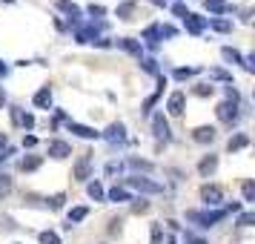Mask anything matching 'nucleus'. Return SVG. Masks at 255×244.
I'll return each instance as SVG.
<instances>
[{
    "instance_id": "obj_43",
    "label": "nucleus",
    "mask_w": 255,
    "mask_h": 244,
    "mask_svg": "<svg viewBox=\"0 0 255 244\" xmlns=\"http://www.w3.org/2000/svg\"><path fill=\"white\" fill-rule=\"evenodd\" d=\"M106 173H109V175L121 173V164H106Z\"/></svg>"
},
{
    "instance_id": "obj_1",
    "label": "nucleus",
    "mask_w": 255,
    "mask_h": 244,
    "mask_svg": "<svg viewBox=\"0 0 255 244\" xmlns=\"http://www.w3.org/2000/svg\"><path fill=\"white\" fill-rule=\"evenodd\" d=\"M186 219H189V221H198L201 227H212V224H218L221 219H227V210H209V213H186Z\"/></svg>"
},
{
    "instance_id": "obj_46",
    "label": "nucleus",
    "mask_w": 255,
    "mask_h": 244,
    "mask_svg": "<svg viewBox=\"0 0 255 244\" xmlns=\"http://www.w3.org/2000/svg\"><path fill=\"white\" fill-rule=\"evenodd\" d=\"M175 14H178V17H181V20H184V17H186V14H189V12H186L184 6H175Z\"/></svg>"
},
{
    "instance_id": "obj_48",
    "label": "nucleus",
    "mask_w": 255,
    "mask_h": 244,
    "mask_svg": "<svg viewBox=\"0 0 255 244\" xmlns=\"http://www.w3.org/2000/svg\"><path fill=\"white\" fill-rule=\"evenodd\" d=\"M3 104H6V92H3V86H0V109H3Z\"/></svg>"
},
{
    "instance_id": "obj_10",
    "label": "nucleus",
    "mask_w": 255,
    "mask_h": 244,
    "mask_svg": "<svg viewBox=\"0 0 255 244\" xmlns=\"http://www.w3.org/2000/svg\"><path fill=\"white\" fill-rule=\"evenodd\" d=\"M192 141L195 144H212L215 141V127H198L192 132Z\"/></svg>"
},
{
    "instance_id": "obj_40",
    "label": "nucleus",
    "mask_w": 255,
    "mask_h": 244,
    "mask_svg": "<svg viewBox=\"0 0 255 244\" xmlns=\"http://www.w3.org/2000/svg\"><path fill=\"white\" fill-rule=\"evenodd\" d=\"M212 78H218V81H230V75H227L224 69H215L212 72Z\"/></svg>"
},
{
    "instance_id": "obj_23",
    "label": "nucleus",
    "mask_w": 255,
    "mask_h": 244,
    "mask_svg": "<svg viewBox=\"0 0 255 244\" xmlns=\"http://www.w3.org/2000/svg\"><path fill=\"white\" fill-rule=\"evenodd\" d=\"M247 144H250V138H247V135H235V138H230V144H227V147H230V152H235V150H244Z\"/></svg>"
},
{
    "instance_id": "obj_35",
    "label": "nucleus",
    "mask_w": 255,
    "mask_h": 244,
    "mask_svg": "<svg viewBox=\"0 0 255 244\" xmlns=\"http://www.w3.org/2000/svg\"><path fill=\"white\" fill-rule=\"evenodd\" d=\"M253 221H255V213H241V216H238V224H241V227H250Z\"/></svg>"
},
{
    "instance_id": "obj_30",
    "label": "nucleus",
    "mask_w": 255,
    "mask_h": 244,
    "mask_svg": "<svg viewBox=\"0 0 255 244\" xmlns=\"http://www.w3.org/2000/svg\"><path fill=\"white\" fill-rule=\"evenodd\" d=\"M9 190H12V178L9 175H0V198L9 196Z\"/></svg>"
},
{
    "instance_id": "obj_47",
    "label": "nucleus",
    "mask_w": 255,
    "mask_h": 244,
    "mask_svg": "<svg viewBox=\"0 0 255 244\" xmlns=\"http://www.w3.org/2000/svg\"><path fill=\"white\" fill-rule=\"evenodd\" d=\"M186 242H189V244H207L204 239H195V236H186Z\"/></svg>"
},
{
    "instance_id": "obj_16",
    "label": "nucleus",
    "mask_w": 255,
    "mask_h": 244,
    "mask_svg": "<svg viewBox=\"0 0 255 244\" xmlns=\"http://www.w3.org/2000/svg\"><path fill=\"white\" fill-rule=\"evenodd\" d=\"M143 40H146V43H149V46L155 49V46H158V40H161V26H158V23H152L149 29L143 32Z\"/></svg>"
},
{
    "instance_id": "obj_45",
    "label": "nucleus",
    "mask_w": 255,
    "mask_h": 244,
    "mask_svg": "<svg viewBox=\"0 0 255 244\" xmlns=\"http://www.w3.org/2000/svg\"><path fill=\"white\" fill-rule=\"evenodd\" d=\"M35 144H37L35 135H26V138H23V147H35Z\"/></svg>"
},
{
    "instance_id": "obj_52",
    "label": "nucleus",
    "mask_w": 255,
    "mask_h": 244,
    "mask_svg": "<svg viewBox=\"0 0 255 244\" xmlns=\"http://www.w3.org/2000/svg\"><path fill=\"white\" fill-rule=\"evenodd\" d=\"M3 3H14V0H3Z\"/></svg>"
},
{
    "instance_id": "obj_6",
    "label": "nucleus",
    "mask_w": 255,
    "mask_h": 244,
    "mask_svg": "<svg viewBox=\"0 0 255 244\" xmlns=\"http://www.w3.org/2000/svg\"><path fill=\"white\" fill-rule=\"evenodd\" d=\"M184 23H186V32H189V35H201V32L207 29V17H198V14L189 12L184 17Z\"/></svg>"
},
{
    "instance_id": "obj_51",
    "label": "nucleus",
    "mask_w": 255,
    "mask_h": 244,
    "mask_svg": "<svg viewBox=\"0 0 255 244\" xmlns=\"http://www.w3.org/2000/svg\"><path fill=\"white\" fill-rule=\"evenodd\" d=\"M166 244H175V239H169V242H166Z\"/></svg>"
},
{
    "instance_id": "obj_17",
    "label": "nucleus",
    "mask_w": 255,
    "mask_h": 244,
    "mask_svg": "<svg viewBox=\"0 0 255 244\" xmlns=\"http://www.w3.org/2000/svg\"><path fill=\"white\" fill-rule=\"evenodd\" d=\"M55 6H58L60 12H66L69 17H78V14H81V9H78L72 0H55Z\"/></svg>"
},
{
    "instance_id": "obj_33",
    "label": "nucleus",
    "mask_w": 255,
    "mask_h": 244,
    "mask_svg": "<svg viewBox=\"0 0 255 244\" xmlns=\"http://www.w3.org/2000/svg\"><path fill=\"white\" fill-rule=\"evenodd\" d=\"M212 89H215V86H209V83H198V86H195V95L207 98V95H212Z\"/></svg>"
},
{
    "instance_id": "obj_8",
    "label": "nucleus",
    "mask_w": 255,
    "mask_h": 244,
    "mask_svg": "<svg viewBox=\"0 0 255 244\" xmlns=\"http://www.w3.org/2000/svg\"><path fill=\"white\" fill-rule=\"evenodd\" d=\"M184 92H172L169 95V101H166V109H169V115H184Z\"/></svg>"
},
{
    "instance_id": "obj_15",
    "label": "nucleus",
    "mask_w": 255,
    "mask_h": 244,
    "mask_svg": "<svg viewBox=\"0 0 255 244\" xmlns=\"http://www.w3.org/2000/svg\"><path fill=\"white\" fill-rule=\"evenodd\" d=\"M12 121L17 124V127H23V129L35 127V118L29 115V112H20V109H12Z\"/></svg>"
},
{
    "instance_id": "obj_24",
    "label": "nucleus",
    "mask_w": 255,
    "mask_h": 244,
    "mask_svg": "<svg viewBox=\"0 0 255 244\" xmlns=\"http://www.w3.org/2000/svg\"><path fill=\"white\" fill-rule=\"evenodd\" d=\"M221 55H224V58H227V60H232V63H241V52H238V49H232V46H224V49H221Z\"/></svg>"
},
{
    "instance_id": "obj_31",
    "label": "nucleus",
    "mask_w": 255,
    "mask_h": 244,
    "mask_svg": "<svg viewBox=\"0 0 255 244\" xmlns=\"http://www.w3.org/2000/svg\"><path fill=\"white\" fill-rule=\"evenodd\" d=\"M146 210H149V201H143V198L132 201V213H146Z\"/></svg>"
},
{
    "instance_id": "obj_41",
    "label": "nucleus",
    "mask_w": 255,
    "mask_h": 244,
    "mask_svg": "<svg viewBox=\"0 0 255 244\" xmlns=\"http://www.w3.org/2000/svg\"><path fill=\"white\" fill-rule=\"evenodd\" d=\"M244 66H247V72L255 69V58H253V55H250V58H244Z\"/></svg>"
},
{
    "instance_id": "obj_5",
    "label": "nucleus",
    "mask_w": 255,
    "mask_h": 244,
    "mask_svg": "<svg viewBox=\"0 0 255 244\" xmlns=\"http://www.w3.org/2000/svg\"><path fill=\"white\" fill-rule=\"evenodd\" d=\"M215 115L221 118V121H224V124H235V121H238V106L232 104V101H224V104H218V109H215Z\"/></svg>"
},
{
    "instance_id": "obj_18",
    "label": "nucleus",
    "mask_w": 255,
    "mask_h": 244,
    "mask_svg": "<svg viewBox=\"0 0 255 244\" xmlns=\"http://www.w3.org/2000/svg\"><path fill=\"white\" fill-rule=\"evenodd\" d=\"M118 46L127 49V52H132V55H138V58H140V43H138V40H132V37H121V40H118Z\"/></svg>"
},
{
    "instance_id": "obj_7",
    "label": "nucleus",
    "mask_w": 255,
    "mask_h": 244,
    "mask_svg": "<svg viewBox=\"0 0 255 244\" xmlns=\"http://www.w3.org/2000/svg\"><path fill=\"white\" fill-rule=\"evenodd\" d=\"M215 170H218V155H204L201 164H198V173L204 175V178H209Z\"/></svg>"
},
{
    "instance_id": "obj_37",
    "label": "nucleus",
    "mask_w": 255,
    "mask_h": 244,
    "mask_svg": "<svg viewBox=\"0 0 255 244\" xmlns=\"http://www.w3.org/2000/svg\"><path fill=\"white\" fill-rule=\"evenodd\" d=\"M227 98H230L232 104H238V89H235L232 83H230V86H227Z\"/></svg>"
},
{
    "instance_id": "obj_28",
    "label": "nucleus",
    "mask_w": 255,
    "mask_h": 244,
    "mask_svg": "<svg viewBox=\"0 0 255 244\" xmlns=\"http://www.w3.org/2000/svg\"><path fill=\"white\" fill-rule=\"evenodd\" d=\"M132 12H135V3H132V0L118 6V17H124V20H129V14H132Z\"/></svg>"
},
{
    "instance_id": "obj_20",
    "label": "nucleus",
    "mask_w": 255,
    "mask_h": 244,
    "mask_svg": "<svg viewBox=\"0 0 255 244\" xmlns=\"http://www.w3.org/2000/svg\"><path fill=\"white\" fill-rule=\"evenodd\" d=\"M204 6H207L209 12H230V3L227 0H204Z\"/></svg>"
},
{
    "instance_id": "obj_21",
    "label": "nucleus",
    "mask_w": 255,
    "mask_h": 244,
    "mask_svg": "<svg viewBox=\"0 0 255 244\" xmlns=\"http://www.w3.org/2000/svg\"><path fill=\"white\" fill-rule=\"evenodd\" d=\"M89 216V207H75V210H69V227L72 224H78V221H83Z\"/></svg>"
},
{
    "instance_id": "obj_12",
    "label": "nucleus",
    "mask_w": 255,
    "mask_h": 244,
    "mask_svg": "<svg viewBox=\"0 0 255 244\" xmlns=\"http://www.w3.org/2000/svg\"><path fill=\"white\" fill-rule=\"evenodd\" d=\"M69 132H75L78 138H86V141H92V138L101 135V132H95L92 127H83V124H75V121H69Z\"/></svg>"
},
{
    "instance_id": "obj_3",
    "label": "nucleus",
    "mask_w": 255,
    "mask_h": 244,
    "mask_svg": "<svg viewBox=\"0 0 255 244\" xmlns=\"http://www.w3.org/2000/svg\"><path fill=\"white\" fill-rule=\"evenodd\" d=\"M127 184L132 187V190H140V193H161L163 187L155 184V181H149V178H140V175H129Z\"/></svg>"
},
{
    "instance_id": "obj_13",
    "label": "nucleus",
    "mask_w": 255,
    "mask_h": 244,
    "mask_svg": "<svg viewBox=\"0 0 255 244\" xmlns=\"http://www.w3.org/2000/svg\"><path fill=\"white\" fill-rule=\"evenodd\" d=\"M152 127H155V135H158V138L169 141V124H166V118H163L161 112L152 118Z\"/></svg>"
},
{
    "instance_id": "obj_25",
    "label": "nucleus",
    "mask_w": 255,
    "mask_h": 244,
    "mask_svg": "<svg viewBox=\"0 0 255 244\" xmlns=\"http://www.w3.org/2000/svg\"><path fill=\"white\" fill-rule=\"evenodd\" d=\"M86 193H89V198H95V201H101V198L106 196V193H104V187L98 184V181H92V184L86 187Z\"/></svg>"
},
{
    "instance_id": "obj_44",
    "label": "nucleus",
    "mask_w": 255,
    "mask_h": 244,
    "mask_svg": "<svg viewBox=\"0 0 255 244\" xmlns=\"http://www.w3.org/2000/svg\"><path fill=\"white\" fill-rule=\"evenodd\" d=\"M143 69L146 72H158V66H155V60H143Z\"/></svg>"
},
{
    "instance_id": "obj_38",
    "label": "nucleus",
    "mask_w": 255,
    "mask_h": 244,
    "mask_svg": "<svg viewBox=\"0 0 255 244\" xmlns=\"http://www.w3.org/2000/svg\"><path fill=\"white\" fill-rule=\"evenodd\" d=\"M129 164H132L135 170H149V167H152L149 161H138V158H132V161H129Z\"/></svg>"
},
{
    "instance_id": "obj_9",
    "label": "nucleus",
    "mask_w": 255,
    "mask_h": 244,
    "mask_svg": "<svg viewBox=\"0 0 255 244\" xmlns=\"http://www.w3.org/2000/svg\"><path fill=\"white\" fill-rule=\"evenodd\" d=\"M49 155L52 158H66V155H72V147L66 141H49Z\"/></svg>"
},
{
    "instance_id": "obj_2",
    "label": "nucleus",
    "mask_w": 255,
    "mask_h": 244,
    "mask_svg": "<svg viewBox=\"0 0 255 244\" xmlns=\"http://www.w3.org/2000/svg\"><path fill=\"white\" fill-rule=\"evenodd\" d=\"M201 201H204L207 207H215V204L224 201V190H221L218 184H204L201 187Z\"/></svg>"
},
{
    "instance_id": "obj_14",
    "label": "nucleus",
    "mask_w": 255,
    "mask_h": 244,
    "mask_svg": "<svg viewBox=\"0 0 255 244\" xmlns=\"http://www.w3.org/2000/svg\"><path fill=\"white\" fill-rule=\"evenodd\" d=\"M32 101H35V106H40V109H49V106H52V89H49V86L37 89Z\"/></svg>"
},
{
    "instance_id": "obj_39",
    "label": "nucleus",
    "mask_w": 255,
    "mask_h": 244,
    "mask_svg": "<svg viewBox=\"0 0 255 244\" xmlns=\"http://www.w3.org/2000/svg\"><path fill=\"white\" fill-rule=\"evenodd\" d=\"M109 233L115 236V233H121V219H112L109 221Z\"/></svg>"
},
{
    "instance_id": "obj_32",
    "label": "nucleus",
    "mask_w": 255,
    "mask_h": 244,
    "mask_svg": "<svg viewBox=\"0 0 255 244\" xmlns=\"http://www.w3.org/2000/svg\"><path fill=\"white\" fill-rule=\"evenodd\" d=\"M163 239V227L161 224H152V244H161Z\"/></svg>"
},
{
    "instance_id": "obj_19",
    "label": "nucleus",
    "mask_w": 255,
    "mask_h": 244,
    "mask_svg": "<svg viewBox=\"0 0 255 244\" xmlns=\"http://www.w3.org/2000/svg\"><path fill=\"white\" fill-rule=\"evenodd\" d=\"M109 198H112V201H132L127 187H112V190H109Z\"/></svg>"
},
{
    "instance_id": "obj_27",
    "label": "nucleus",
    "mask_w": 255,
    "mask_h": 244,
    "mask_svg": "<svg viewBox=\"0 0 255 244\" xmlns=\"http://www.w3.org/2000/svg\"><path fill=\"white\" fill-rule=\"evenodd\" d=\"M37 239H40V244H60V236H58V233H52V230L40 233Z\"/></svg>"
},
{
    "instance_id": "obj_34",
    "label": "nucleus",
    "mask_w": 255,
    "mask_h": 244,
    "mask_svg": "<svg viewBox=\"0 0 255 244\" xmlns=\"http://www.w3.org/2000/svg\"><path fill=\"white\" fill-rule=\"evenodd\" d=\"M63 201H66V196H63V193H58V196H52V198H49L52 210H60V207H63Z\"/></svg>"
},
{
    "instance_id": "obj_50",
    "label": "nucleus",
    "mask_w": 255,
    "mask_h": 244,
    "mask_svg": "<svg viewBox=\"0 0 255 244\" xmlns=\"http://www.w3.org/2000/svg\"><path fill=\"white\" fill-rule=\"evenodd\" d=\"M3 75H6V66H3V63H0V78H3Z\"/></svg>"
},
{
    "instance_id": "obj_49",
    "label": "nucleus",
    "mask_w": 255,
    "mask_h": 244,
    "mask_svg": "<svg viewBox=\"0 0 255 244\" xmlns=\"http://www.w3.org/2000/svg\"><path fill=\"white\" fill-rule=\"evenodd\" d=\"M6 147V132H0V150Z\"/></svg>"
},
{
    "instance_id": "obj_11",
    "label": "nucleus",
    "mask_w": 255,
    "mask_h": 244,
    "mask_svg": "<svg viewBox=\"0 0 255 244\" xmlns=\"http://www.w3.org/2000/svg\"><path fill=\"white\" fill-rule=\"evenodd\" d=\"M104 138L109 141V144H118V141L127 138V129H124V124H109V129L104 132Z\"/></svg>"
},
{
    "instance_id": "obj_22",
    "label": "nucleus",
    "mask_w": 255,
    "mask_h": 244,
    "mask_svg": "<svg viewBox=\"0 0 255 244\" xmlns=\"http://www.w3.org/2000/svg\"><path fill=\"white\" fill-rule=\"evenodd\" d=\"M37 167H40V158H37V155H26L23 161H20V170H26V173H32Z\"/></svg>"
},
{
    "instance_id": "obj_42",
    "label": "nucleus",
    "mask_w": 255,
    "mask_h": 244,
    "mask_svg": "<svg viewBox=\"0 0 255 244\" xmlns=\"http://www.w3.org/2000/svg\"><path fill=\"white\" fill-rule=\"evenodd\" d=\"M104 12H106L104 6H95V3L89 6V14H92V17H95V14H104Z\"/></svg>"
},
{
    "instance_id": "obj_29",
    "label": "nucleus",
    "mask_w": 255,
    "mask_h": 244,
    "mask_svg": "<svg viewBox=\"0 0 255 244\" xmlns=\"http://www.w3.org/2000/svg\"><path fill=\"white\" fill-rule=\"evenodd\" d=\"M244 201H255V184L253 181H244Z\"/></svg>"
},
{
    "instance_id": "obj_26",
    "label": "nucleus",
    "mask_w": 255,
    "mask_h": 244,
    "mask_svg": "<svg viewBox=\"0 0 255 244\" xmlns=\"http://www.w3.org/2000/svg\"><path fill=\"white\" fill-rule=\"evenodd\" d=\"M207 26L218 29V32H232V23H230V20H221V17H215V20H207Z\"/></svg>"
},
{
    "instance_id": "obj_4",
    "label": "nucleus",
    "mask_w": 255,
    "mask_h": 244,
    "mask_svg": "<svg viewBox=\"0 0 255 244\" xmlns=\"http://www.w3.org/2000/svg\"><path fill=\"white\" fill-rule=\"evenodd\" d=\"M72 178H75V181H89V178H92V158H89V155H83L81 161L75 164Z\"/></svg>"
},
{
    "instance_id": "obj_36",
    "label": "nucleus",
    "mask_w": 255,
    "mask_h": 244,
    "mask_svg": "<svg viewBox=\"0 0 255 244\" xmlns=\"http://www.w3.org/2000/svg\"><path fill=\"white\" fill-rule=\"evenodd\" d=\"M195 72L198 69H175V78H178V81H184V78H192Z\"/></svg>"
}]
</instances>
